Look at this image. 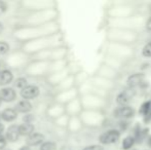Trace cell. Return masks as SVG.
Here are the masks:
<instances>
[{"mask_svg":"<svg viewBox=\"0 0 151 150\" xmlns=\"http://www.w3.org/2000/svg\"><path fill=\"white\" fill-rule=\"evenodd\" d=\"M149 145L151 146V137H150V139H149Z\"/></svg>","mask_w":151,"mask_h":150,"instance_id":"obj_27","label":"cell"},{"mask_svg":"<svg viewBox=\"0 0 151 150\" xmlns=\"http://www.w3.org/2000/svg\"><path fill=\"white\" fill-rule=\"evenodd\" d=\"M113 114H114V116L117 118L127 119V118H132L135 115V110L129 106H121V107H118L117 109H115Z\"/></svg>","mask_w":151,"mask_h":150,"instance_id":"obj_3","label":"cell"},{"mask_svg":"<svg viewBox=\"0 0 151 150\" xmlns=\"http://www.w3.org/2000/svg\"><path fill=\"white\" fill-rule=\"evenodd\" d=\"M14 80V74L9 70L0 71V85H7Z\"/></svg>","mask_w":151,"mask_h":150,"instance_id":"obj_10","label":"cell"},{"mask_svg":"<svg viewBox=\"0 0 151 150\" xmlns=\"http://www.w3.org/2000/svg\"><path fill=\"white\" fill-rule=\"evenodd\" d=\"M21 96L24 100L29 101L39 96V88L33 84H28L26 88L21 90Z\"/></svg>","mask_w":151,"mask_h":150,"instance_id":"obj_2","label":"cell"},{"mask_svg":"<svg viewBox=\"0 0 151 150\" xmlns=\"http://www.w3.org/2000/svg\"><path fill=\"white\" fill-rule=\"evenodd\" d=\"M3 31V25H2V23H0V33Z\"/></svg>","mask_w":151,"mask_h":150,"instance_id":"obj_26","label":"cell"},{"mask_svg":"<svg viewBox=\"0 0 151 150\" xmlns=\"http://www.w3.org/2000/svg\"><path fill=\"white\" fill-rule=\"evenodd\" d=\"M20 150H30V147L27 146V145H25V146H22V147H21Z\"/></svg>","mask_w":151,"mask_h":150,"instance_id":"obj_25","label":"cell"},{"mask_svg":"<svg viewBox=\"0 0 151 150\" xmlns=\"http://www.w3.org/2000/svg\"><path fill=\"white\" fill-rule=\"evenodd\" d=\"M14 85H16L18 88L23 90V88H26V86L28 85V80L24 77H19L18 79L16 80V82H14Z\"/></svg>","mask_w":151,"mask_h":150,"instance_id":"obj_15","label":"cell"},{"mask_svg":"<svg viewBox=\"0 0 151 150\" xmlns=\"http://www.w3.org/2000/svg\"><path fill=\"white\" fill-rule=\"evenodd\" d=\"M0 99L2 102H14L17 99V93L12 88H3L0 90Z\"/></svg>","mask_w":151,"mask_h":150,"instance_id":"obj_4","label":"cell"},{"mask_svg":"<svg viewBox=\"0 0 151 150\" xmlns=\"http://www.w3.org/2000/svg\"><path fill=\"white\" fill-rule=\"evenodd\" d=\"M6 144H7V141H6L5 137H4L3 135H1V136H0V150H3L5 148Z\"/></svg>","mask_w":151,"mask_h":150,"instance_id":"obj_22","label":"cell"},{"mask_svg":"<svg viewBox=\"0 0 151 150\" xmlns=\"http://www.w3.org/2000/svg\"><path fill=\"white\" fill-rule=\"evenodd\" d=\"M151 109V101H147V102H144L143 104L140 107V113L142 115H145L149 112V110Z\"/></svg>","mask_w":151,"mask_h":150,"instance_id":"obj_16","label":"cell"},{"mask_svg":"<svg viewBox=\"0 0 151 150\" xmlns=\"http://www.w3.org/2000/svg\"><path fill=\"white\" fill-rule=\"evenodd\" d=\"M132 99V94L129 92H122L120 94L117 95L116 97V102L117 104L122 105V106H125L127 103L129 102V100Z\"/></svg>","mask_w":151,"mask_h":150,"instance_id":"obj_12","label":"cell"},{"mask_svg":"<svg viewBox=\"0 0 151 150\" xmlns=\"http://www.w3.org/2000/svg\"><path fill=\"white\" fill-rule=\"evenodd\" d=\"M0 119H1V117H0Z\"/></svg>","mask_w":151,"mask_h":150,"instance_id":"obj_29","label":"cell"},{"mask_svg":"<svg viewBox=\"0 0 151 150\" xmlns=\"http://www.w3.org/2000/svg\"><path fill=\"white\" fill-rule=\"evenodd\" d=\"M134 144H135V139H134V137H132V136L125 137L122 140V149L123 150L131 149L132 147L134 146Z\"/></svg>","mask_w":151,"mask_h":150,"instance_id":"obj_13","label":"cell"},{"mask_svg":"<svg viewBox=\"0 0 151 150\" xmlns=\"http://www.w3.org/2000/svg\"><path fill=\"white\" fill-rule=\"evenodd\" d=\"M44 139V135L40 134V133H33L31 136H29L27 138V146L32 147V146H38V145H41L43 143Z\"/></svg>","mask_w":151,"mask_h":150,"instance_id":"obj_6","label":"cell"},{"mask_svg":"<svg viewBox=\"0 0 151 150\" xmlns=\"http://www.w3.org/2000/svg\"><path fill=\"white\" fill-rule=\"evenodd\" d=\"M9 52V45L4 41H0V55H5Z\"/></svg>","mask_w":151,"mask_h":150,"instance_id":"obj_18","label":"cell"},{"mask_svg":"<svg viewBox=\"0 0 151 150\" xmlns=\"http://www.w3.org/2000/svg\"><path fill=\"white\" fill-rule=\"evenodd\" d=\"M23 120H24V123H32V121L34 120V116L32 114H27L24 116Z\"/></svg>","mask_w":151,"mask_h":150,"instance_id":"obj_21","label":"cell"},{"mask_svg":"<svg viewBox=\"0 0 151 150\" xmlns=\"http://www.w3.org/2000/svg\"><path fill=\"white\" fill-rule=\"evenodd\" d=\"M119 137H120L119 131L109 130V131H107V132L103 133V134L99 137V141L101 144L109 145V144H113V143L117 142Z\"/></svg>","mask_w":151,"mask_h":150,"instance_id":"obj_1","label":"cell"},{"mask_svg":"<svg viewBox=\"0 0 151 150\" xmlns=\"http://www.w3.org/2000/svg\"><path fill=\"white\" fill-rule=\"evenodd\" d=\"M35 131V126L32 123H22L19 126V132H20V136L29 137Z\"/></svg>","mask_w":151,"mask_h":150,"instance_id":"obj_11","label":"cell"},{"mask_svg":"<svg viewBox=\"0 0 151 150\" xmlns=\"http://www.w3.org/2000/svg\"><path fill=\"white\" fill-rule=\"evenodd\" d=\"M1 104H2V101H1V99H0V106H1Z\"/></svg>","mask_w":151,"mask_h":150,"instance_id":"obj_28","label":"cell"},{"mask_svg":"<svg viewBox=\"0 0 151 150\" xmlns=\"http://www.w3.org/2000/svg\"><path fill=\"white\" fill-rule=\"evenodd\" d=\"M144 78L145 77H144V75L142 74V73H135V74H132L129 78H127V83L129 88H136V86L139 85V84H141L142 82H143Z\"/></svg>","mask_w":151,"mask_h":150,"instance_id":"obj_7","label":"cell"},{"mask_svg":"<svg viewBox=\"0 0 151 150\" xmlns=\"http://www.w3.org/2000/svg\"><path fill=\"white\" fill-rule=\"evenodd\" d=\"M0 117L4 121H14L17 117H18V113L14 110V108H5L1 113H0Z\"/></svg>","mask_w":151,"mask_h":150,"instance_id":"obj_8","label":"cell"},{"mask_svg":"<svg viewBox=\"0 0 151 150\" xmlns=\"http://www.w3.org/2000/svg\"><path fill=\"white\" fill-rule=\"evenodd\" d=\"M146 27H147V29L148 30H150L151 31V18L148 20V22H147V25H146Z\"/></svg>","mask_w":151,"mask_h":150,"instance_id":"obj_23","label":"cell"},{"mask_svg":"<svg viewBox=\"0 0 151 150\" xmlns=\"http://www.w3.org/2000/svg\"><path fill=\"white\" fill-rule=\"evenodd\" d=\"M142 55L145 58H151V41L148 42L142 50Z\"/></svg>","mask_w":151,"mask_h":150,"instance_id":"obj_17","label":"cell"},{"mask_svg":"<svg viewBox=\"0 0 151 150\" xmlns=\"http://www.w3.org/2000/svg\"><path fill=\"white\" fill-rule=\"evenodd\" d=\"M57 145L55 142L52 141H47V142H43L40 145V150H56Z\"/></svg>","mask_w":151,"mask_h":150,"instance_id":"obj_14","label":"cell"},{"mask_svg":"<svg viewBox=\"0 0 151 150\" xmlns=\"http://www.w3.org/2000/svg\"><path fill=\"white\" fill-rule=\"evenodd\" d=\"M32 104L29 101H26V100H22L16 105V108L14 110L17 111V113H28L30 112L32 110Z\"/></svg>","mask_w":151,"mask_h":150,"instance_id":"obj_9","label":"cell"},{"mask_svg":"<svg viewBox=\"0 0 151 150\" xmlns=\"http://www.w3.org/2000/svg\"><path fill=\"white\" fill-rule=\"evenodd\" d=\"M83 150H104V148L102 145H90L84 147Z\"/></svg>","mask_w":151,"mask_h":150,"instance_id":"obj_19","label":"cell"},{"mask_svg":"<svg viewBox=\"0 0 151 150\" xmlns=\"http://www.w3.org/2000/svg\"><path fill=\"white\" fill-rule=\"evenodd\" d=\"M5 139L6 141H9L12 143H14L19 140L20 138V132H19V126H16V124H12L7 128L5 132Z\"/></svg>","mask_w":151,"mask_h":150,"instance_id":"obj_5","label":"cell"},{"mask_svg":"<svg viewBox=\"0 0 151 150\" xmlns=\"http://www.w3.org/2000/svg\"><path fill=\"white\" fill-rule=\"evenodd\" d=\"M4 126L2 123H0V136H1L2 134H3V132H4Z\"/></svg>","mask_w":151,"mask_h":150,"instance_id":"obj_24","label":"cell"},{"mask_svg":"<svg viewBox=\"0 0 151 150\" xmlns=\"http://www.w3.org/2000/svg\"><path fill=\"white\" fill-rule=\"evenodd\" d=\"M6 9H7V4H6V2L0 0V16L3 14L4 12L6 11Z\"/></svg>","mask_w":151,"mask_h":150,"instance_id":"obj_20","label":"cell"}]
</instances>
